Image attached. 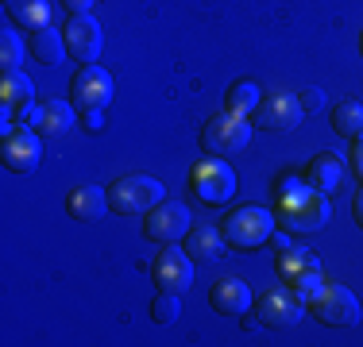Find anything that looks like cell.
Masks as SVG:
<instances>
[{"instance_id": "4dcf8cb0", "label": "cell", "mask_w": 363, "mask_h": 347, "mask_svg": "<svg viewBox=\"0 0 363 347\" xmlns=\"http://www.w3.org/2000/svg\"><path fill=\"white\" fill-rule=\"evenodd\" d=\"M271 243H274V251L282 255V251L290 247V232H286V228H282V232H271Z\"/></svg>"}, {"instance_id": "e0dca14e", "label": "cell", "mask_w": 363, "mask_h": 347, "mask_svg": "<svg viewBox=\"0 0 363 347\" xmlns=\"http://www.w3.org/2000/svg\"><path fill=\"white\" fill-rule=\"evenodd\" d=\"M66 212L82 224H97L101 216L108 212V193L101 186H77L70 197H66Z\"/></svg>"}, {"instance_id": "cb8c5ba5", "label": "cell", "mask_w": 363, "mask_h": 347, "mask_svg": "<svg viewBox=\"0 0 363 347\" xmlns=\"http://www.w3.org/2000/svg\"><path fill=\"white\" fill-rule=\"evenodd\" d=\"M259 101H263V93H259L255 81H236L228 89V112H232V116H244V120L255 116Z\"/></svg>"}, {"instance_id": "83f0119b", "label": "cell", "mask_w": 363, "mask_h": 347, "mask_svg": "<svg viewBox=\"0 0 363 347\" xmlns=\"http://www.w3.org/2000/svg\"><path fill=\"white\" fill-rule=\"evenodd\" d=\"M82 124H85V132H89V135H101V132H105V108L82 112Z\"/></svg>"}, {"instance_id": "7402d4cb", "label": "cell", "mask_w": 363, "mask_h": 347, "mask_svg": "<svg viewBox=\"0 0 363 347\" xmlns=\"http://www.w3.org/2000/svg\"><path fill=\"white\" fill-rule=\"evenodd\" d=\"M224 232H217V228H194L189 232V258H201V263H209V258H220L224 255Z\"/></svg>"}, {"instance_id": "ba28073f", "label": "cell", "mask_w": 363, "mask_h": 347, "mask_svg": "<svg viewBox=\"0 0 363 347\" xmlns=\"http://www.w3.org/2000/svg\"><path fill=\"white\" fill-rule=\"evenodd\" d=\"M255 312L267 328H294L301 320V312H306V301L294 290H286V285H271V290L259 293Z\"/></svg>"}, {"instance_id": "3957f363", "label": "cell", "mask_w": 363, "mask_h": 347, "mask_svg": "<svg viewBox=\"0 0 363 347\" xmlns=\"http://www.w3.org/2000/svg\"><path fill=\"white\" fill-rule=\"evenodd\" d=\"M306 309L313 312L321 324H328V328H356L359 317H363L356 293H352L348 285H336V282H321V285H317V293L306 301Z\"/></svg>"}, {"instance_id": "30bf717a", "label": "cell", "mask_w": 363, "mask_h": 347, "mask_svg": "<svg viewBox=\"0 0 363 347\" xmlns=\"http://www.w3.org/2000/svg\"><path fill=\"white\" fill-rule=\"evenodd\" d=\"M39 159H43V135L35 127H16V132L4 135V143H0V162L12 174H35Z\"/></svg>"}, {"instance_id": "603a6c76", "label": "cell", "mask_w": 363, "mask_h": 347, "mask_svg": "<svg viewBox=\"0 0 363 347\" xmlns=\"http://www.w3.org/2000/svg\"><path fill=\"white\" fill-rule=\"evenodd\" d=\"M333 132L344 139H356L363 135V104L359 101H340L333 108Z\"/></svg>"}, {"instance_id": "9a60e30c", "label": "cell", "mask_w": 363, "mask_h": 347, "mask_svg": "<svg viewBox=\"0 0 363 347\" xmlns=\"http://www.w3.org/2000/svg\"><path fill=\"white\" fill-rule=\"evenodd\" d=\"M209 305L220 312V317H247V309L255 305L252 297V285L244 282V278H220L217 285L209 290Z\"/></svg>"}, {"instance_id": "ac0fdd59", "label": "cell", "mask_w": 363, "mask_h": 347, "mask_svg": "<svg viewBox=\"0 0 363 347\" xmlns=\"http://www.w3.org/2000/svg\"><path fill=\"white\" fill-rule=\"evenodd\" d=\"M28 55L35 58L39 66H58L62 62V55H70L66 50V35L58 28H50V23H43L28 35Z\"/></svg>"}, {"instance_id": "2e32d148", "label": "cell", "mask_w": 363, "mask_h": 347, "mask_svg": "<svg viewBox=\"0 0 363 347\" xmlns=\"http://www.w3.org/2000/svg\"><path fill=\"white\" fill-rule=\"evenodd\" d=\"M77 120H82V112H77L70 101H47V104H39L35 124L31 127H35L43 139H62V135L74 132Z\"/></svg>"}, {"instance_id": "484cf974", "label": "cell", "mask_w": 363, "mask_h": 347, "mask_svg": "<svg viewBox=\"0 0 363 347\" xmlns=\"http://www.w3.org/2000/svg\"><path fill=\"white\" fill-rule=\"evenodd\" d=\"M23 62V39L16 31H4L0 35V66L4 69H20Z\"/></svg>"}, {"instance_id": "d4e9b609", "label": "cell", "mask_w": 363, "mask_h": 347, "mask_svg": "<svg viewBox=\"0 0 363 347\" xmlns=\"http://www.w3.org/2000/svg\"><path fill=\"white\" fill-rule=\"evenodd\" d=\"M178 312H182V293L159 290V297L151 301V320H155V324H174Z\"/></svg>"}, {"instance_id": "7c38bea8", "label": "cell", "mask_w": 363, "mask_h": 347, "mask_svg": "<svg viewBox=\"0 0 363 347\" xmlns=\"http://www.w3.org/2000/svg\"><path fill=\"white\" fill-rule=\"evenodd\" d=\"M66 35V50H70L74 62L82 66H93L101 58V47H105V31H101V23L93 20L89 12L85 16H70V23L62 28Z\"/></svg>"}, {"instance_id": "f546056e", "label": "cell", "mask_w": 363, "mask_h": 347, "mask_svg": "<svg viewBox=\"0 0 363 347\" xmlns=\"http://www.w3.org/2000/svg\"><path fill=\"white\" fill-rule=\"evenodd\" d=\"M352 170H356L359 178H363V135L352 139Z\"/></svg>"}, {"instance_id": "f1b7e54d", "label": "cell", "mask_w": 363, "mask_h": 347, "mask_svg": "<svg viewBox=\"0 0 363 347\" xmlns=\"http://www.w3.org/2000/svg\"><path fill=\"white\" fill-rule=\"evenodd\" d=\"M58 4H62L66 12H70V16H85V12H89L93 4H97V0H58Z\"/></svg>"}, {"instance_id": "ffe728a7", "label": "cell", "mask_w": 363, "mask_h": 347, "mask_svg": "<svg viewBox=\"0 0 363 347\" xmlns=\"http://www.w3.org/2000/svg\"><path fill=\"white\" fill-rule=\"evenodd\" d=\"M4 12L12 23L35 31L43 23H50V0H4Z\"/></svg>"}, {"instance_id": "d6a6232c", "label": "cell", "mask_w": 363, "mask_h": 347, "mask_svg": "<svg viewBox=\"0 0 363 347\" xmlns=\"http://www.w3.org/2000/svg\"><path fill=\"white\" fill-rule=\"evenodd\" d=\"M359 55H363V35H359Z\"/></svg>"}, {"instance_id": "52a82bcc", "label": "cell", "mask_w": 363, "mask_h": 347, "mask_svg": "<svg viewBox=\"0 0 363 347\" xmlns=\"http://www.w3.org/2000/svg\"><path fill=\"white\" fill-rule=\"evenodd\" d=\"M194 193L201 197L205 205H228L232 193H236V174L224 159H205L194 166Z\"/></svg>"}, {"instance_id": "4fadbf2b", "label": "cell", "mask_w": 363, "mask_h": 347, "mask_svg": "<svg viewBox=\"0 0 363 347\" xmlns=\"http://www.w3.org/2000/svg\"><path fill=\"white\" fill-rule=\"evenodd\" d=\"M155 285L167 293H186L189 285H194V258H189V251L182 247H162V255L155 258Z\"/></svg>"}, {"instance_id": "7a4b0ae2", "label": "cell", "mask_w": 363, "mask_h": 347, "mask_svg": "<svg viewBox=\"0 0 363 347\" xmlns=\"http://www.w3.org/2000/svg\"><path fill=\"white\" fill-rule=\"evenodd\" d=\"M274 228H279V220H274V208H259V205L236 208V212H228V216H224V224H220L228 247H240V251L263 247V243L271 239Z\"/></svg>"}, {"instance_id": "d6986e66", "label": "cell", "mask_w": 363, "mask_h": 347, "mask_svg": "<svg viewBox=\"0 0 363 347\" xmlns=\"http://www.w3.org/2000/svg\"><path fill=\"white\" fill-rule=\"evenodd\" d=\"M306 181L317 189V193H325V197L336 193V189H340V181H344V162L336 159L333 151H321V154H317V159L306 166Z\"/></svg>"}, {"instance_id": "8fae6325", "label": "cell", "mask_w": 363, "mask_h": 347, "mask_svg": "<svg viewBox=\"0 0 363 347\" xmlns=\"http://www.w3.org/2000/svg\"><path fill=\"white\" fill-rule=\"evenodd\" d=\"M112 101V77L101 66H82L70 81V104L77 112H97L108 108Z\"/></svg>"}, {"instance_id": "277c9868", "label": "cell", "mask_w": 363, "mask_h": 347, "mask_svg": "<svg viewBox=\"0 0 363 347\" xmlns=\"http://www.w3.org/2000/svg\"><path fill=\"white\" fill-rule=\"evenodd\" d=\"M159 201H167V186L159 178H147V174H128V178L112 181L108 189V205L120 216H143Z\"/></svg>"}, {"instance_id": "1f68e13d", "label": "cell", "mask_w": 363, "mask_h": 347, "mask_svg": "<svg viewBox=\"0 0 363 347\" xmlns=\"http://www.w3.org/2000/svg\"><path fill=\"white\" fill-rule=\"evenodd\" d=\"M352 212H356V224L363 228V189L356 193V201H352Z\"/></svg>"}, {"instance_id": "8992f818", "label": "cell", "mask_w": 363, "mask_h": 347, "mask_svg": "<svg viewBox=\"0 0 363 347\" xmlns=\"http://www.w3.org/2000/svg\"><path fill=\"white\" fill-rule=\"evenodd\" d=\"M189 232H194V216H189V208L182 201H159L143 220V236L151 243H159V247L186 239Z\"/></svg>"}, {"instance_id": "4316f807", "label": "cell", "mask_w": 363, "mask_h": 347, "mask_svg": "<svg viewBox=\"0 0 363 347\" xmlns=\"http://www.w3.org/2000/svg\"><path fill=\"white\" fill-rule=\"evenodd\" d=\"M298 104H301V116H317V112H325V93L309 85V89L298 93Z\"/></svg>"}, {"instance_id": "5b68a950", "label": "cell", "mask_w": 363, "mask_h": 347, "mask_svg": "<svg viewBox=\"0 0 363 347\" xmlns=\"http://www.w3.org/2000/svg\"><path fill=\"white\" fill-rule=\"evenodd\" d=\"M252 127L244 116H213L209 124L201 127V147L205 154H217V159H228V154H240L247 143H252Z\"/></svg>"}, {"instance_id": "5bb4252c", "label": "cell", "mask_w": 363, "mask_h": 347, "mask_svg": "<svg viewBox=\"0 0 363 347\" xmlns=\"http://www.w3.org/2000/svg\"><path fill=\"white\" fill-rule=\"evenodd\" d=\"M252 120L255 127H267V132H294L301 124V104L294 93H271V97L259 101Z\"/></svg>"}, {"instance_id": "6da1fadb", "label": "cell", "mask_w": 363, "mask_h": 347, "mask_svg": "<svg viewBox=\"0 0 363 347\" xmlns=\"http://www.w3.org/2000/svg\"><path fill=\"white\" fill-rule=\"evenodd\" d=\"M328 216H333L328 197L317 193L309 181H306V186H301V181H294V178L282 181L279 201H274V220H279V228L309 236V232H321V228H325Z\"/></svg>"}, {"instance_id": "9c48e42d", "label": "cell", "mask_w": 363, "mask_h": 347, "mask_svg": "<svg viewBox=\"0 0 363 347\" xmlns=\"http://www.w3.org/2000/svg\"><path fill=\"white\" fill-rule=\"evenodd\" d=\"M279 274L294 285V293H298L301 301H309L317 293V285H321V263H317V255H309L306 247H286L282 251L279 255Z\"/></svg>"}, {"instance_id": "44dd1931", "label": "cell", "mask_w": 363, "mask_h": 347, "mask_svg": "<svg viewBox=\"0 0 363 347\" xmlns=\"http://www.w3.org/2000/svg\"><path fill=\"white\" fill-rule=\"evenodd\" d=\"M31 101H35V85H31V77L23 74V69H4V77H0V104L20 108V104H31Z\"/></svg>"}]
</instances>
